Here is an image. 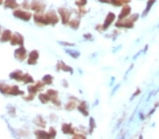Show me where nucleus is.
I'll return each mask as SVG.
<instances>
[{"label": "nucleus", "instance_id": "nucleus-1", "mask_svg": "<svg viewBox=\"0 0 159 139\" xmlns=\"http://www.w3.org/2000/svg\"><path fill=\"white\" fill-rule=\"evenodd\" d=\"M34 20L37 23L43 25L52 24L55 25L58 23V18L57 14L54 11H50L48 12L45 15H42L41 13H36L34 15Z\"/></svg>", "mask_w": 159, "mask_h": 139}, {"label": "nucleus", "instance_id": "nucleus-2", "mask_svg": "<svg viewBox=\"0 0 159 139\" xmlns=\"http://www.w3.org/2000/svg\"><path fill=\"white\" fill-rule=\"evenodd\" d=\"M0 92L13 96H19L24 94V91L19 89L17 86H9L4 84H0Z\"/></svg>", "mask_w": 159, "mask_h": 139}, {"label": "nucleus", "instance_id": "nucleus-3", "mask_svg": "<svg viewBox=\"0 0 159 139\" xmlns=\"http://www.w3.org/2000/svg\"><path fill=\"white\" fill-rule=\"evenodd\" d=\"M13 15L16 18H20L24 20H28L31 18V13L26 12V11H23L21 10H16L13 12Z\"/></svg>", "mask_w": 159, "mask_h": 139}, {"label": "nucleus", "instance_id": "nucleus-4", "mask_svg": "<svg viewBox=\"0 0 159 139\" xmlns=\"http://www.w3.org/2000/svg\"><path fill=\"white\" fill-rule=\"evenodd\" d=\"M58 11H59V13L61 15L62 23L67 24L69 22V18H70V12L65 8H60V9H58Z\"/></svg>", "mask_w": 159, "mask_h": 139}, {"label": "nucleus", "instance_id": "nucleus-5", "mask_svg": "<svg viewBox=\"0 0 159 139\" xmlns=\"http://www.w3.org/2000/svg\"><path fill=\"white\" fill-rule=\"evenodd\" d=\"M14 55L15 57L16 58V59H18L21 61H24V60L26 58L27 56L26 50L25 49L23 46H21V47L19 48V49H17L16 51H15Z\"/></svg>", "mask_w": 159, "mask_h": 139}, {"label": "nucleus", "instance_id": "nucleus-6", "mask_svg": "<svg viewBox=\"0 0 159 139\" xmlns=\"http://www.w3.org/2000/svg\"><path fill=\"white\" fill-rule=\"evenodd\" d=\"M30 7H31V9L33 11H36V12L40 13V12H42V11H43L45 6L43 3L40 2V1H38V0H34V1L32 2Z\"/></svg>", "mask_w": 159, "mask_h": 139}, {"label": "nucleus", "instance_id": "nucleus-7", "mask_svg": "<svg viewBox=\"0 0 159 139\" xmlns=\"http://www.w3.org/2000/svg\"><path fill=\"white\" fill-rule=\"evenodd\" d=\"M11 44L13 45H23L24 44V38L18 33H16L12 36L11 40Z\"/></svg>", "mask_w": 159, "mask_h": 139}, {"label": "nucleus", "instance_id": "nucleus-8", "mask_svg": "<svg viewBox=\"0 0 159 139\" xmlns=\"http://www.w3.org/2000/svg\"><path fill=\"white\" fill-rule=\"evenodd\" d=\"M39 54L37 51H33L29 54V57L28 60V63L29 65H35L36 64L37 61H38Z\"/></svg>", "mask_w": 159, "mask_h": 139}, {"label": "nucleus", "instance_id": "nucleus-9", "mask_svg": "<svg viewBox=\"0 0 159 139\" xmlns=\"http://www.w3.org/2000/svg\"><path fill=\"white\" fill-rule=\"evenodd\" d=\"M38 139H52V136L50 133L45 131H36L35 133Z\"/></svg>", "mask_w": 159, "mask_h": 139}, {"label": "nucleus", "instance_id": "nucleus-10", "mask_svg": "<svg viewBox=\"0 0 159 139\" xmlns=\"http://www.w3.org/2000/svg\"><path fill=\"white\" fill-rule=\"evenodd\" d=\"M44 85L42 84V83L41 82H38L36 85H34V86H30L28 87V91L30 92V94H33V95H34L38 91H39L40 89L43 87Z\"/></svg>", "mask_w": 159, "mask_h": 139}, {"label": "nucleus", "instance_id": "nucleus-11", "mask_svg": "<svg viewBox=\"0 0 159 139\" xmlns=\"http://www.w3.org/2000/svg\"><path fill=\"white\" fill-rule=\"evenodd\" d=\"M12 34H11L10 30H5L1 34V38H0V41L2 42H5L11 40L12 38Z\"/></svg>", "mask_w": 159, "mask_h": 139}, {"label": "nucleus", "instance_id": "nucleus-12", "mask_svg": "<svg viewBox=\"0 0 159 139\" xmlns=\"http://www.w3.org/2000/svg\"><path fill=\"white\" fill-rule=\"evenodd\" d=\"M24 75L21 72V71L17 70L11 73L10 75V77L11 79H13V80H16L17 81H21L23 80Z\"/></svg>", "mask_w": 159, "mask_h": 139}, {"label": "nucleus", "instance_id": "nucleus-13", "mask_svg": "<svg viewBox=\"0 0 159 139\" xmlns=\"http://www.w3.org/2000/svg\"><path fill=\"white\" fill-rule=\"evenodd\" d=\"M4 6L9 9H16L19 7V4L16 2V0H5Z\"/></svg>", "mask_w": 159, "mask_h": 139}, {"label": "nucleus", "instance_id": "nucleus-14", "mask_svg": "<svg viewBox=\"0 0 159 139\" xmlns=\"http://www.w3.org/2000/svg\"><path fill=\"white\" fill-rule=\"evenodd\" d=\"M113 19H115V15H114L113 13H110L107 16V18H106V21H105V23H104L105 28H107V27L110 26V23H111L112 21H113Z\"/></svg>", "mask_w": 159, "mask_h": 139}, {"label": "nucleus", "instance_id": "nucleus-15", "mask_svg": "<svg viewBox=\"0 0 159 139\" xmlns=\"http://www.w3.org/2000/svg\"><path fill=\"white\" fill-rule=\"evenodd\" d=\"M57 68L62 70L66 71V72H72V68H71V67H70L68 66V65H66L65 63H63V62H60L59 64H58Z\"/></svg>", "mask_w": 159, "mask_h": 139}, {"label": "nucleus", "instance_id": "nucleus-16", "mask_svg": "<svg viewBox=\"0 0 159 139\" xmlns=\"http://www.w3.org/2000/svg\"><path fill=\"white\" fill-rule=\"evenodd\" d=\"M62 131L65 134H73L74 133V130L70 124H65L62 125Z\"/></svg>", "mask_w": 159, "mask_h": 139}, {"label": "nucleus", "instance_id": "nucleus-17", "mask_svg": "<svg viewBox=\"0 0 159 139\" xmlns=\"http://www.w3.org/2000/svg\"><path fill=\"white\" fill-rule=\"evenodd\" d=\"M39 99L42 103H47L50 99V96L48 94H41L39 96Z\"/></svg>", "mask_w": 159, "mask_h": 139}, {"label": "nucleus", "instance_id": "nucleus-18", "mask_svg": "<svg viewBox=\"0 0 159 139\" xmlns=\"http://www.w3.org/2000/svg\"><path fill=\"white\" fill-rule=\"evenodd\" d=\"M22 81L23 82H24L25 83H32V82H33V77L30 76V75L26 74L24 75Z\"/></svg>", "mask_w": 159, "mask_h": 139}, {"label": "nucleus", "instance_id": "nucleus-19", "mask_svg": "<svg viewBox=\"0 0 159 139\" xmlns=\"http://www.w3.org/2000/svg\"><path fill=\"white\" fill-rule=\"evenodd\" d=\"M42 82L46 84H50L52 82V77L50 75H45L43 78H42Z\"/></svg>", "mask_w": 159, "mask_h": 139}, {"label": "nucleus", "instance_id": "nucleus-20", "mask_svg": "<svg viewBox=\"0 0 159 139\" xmlns=\"http://www.w3.org/2000/svg\"><path fill=\"white\" fill-rule=\"evenodd\" d=\"M129 11H130V9H129V7H124V9H123V11H122L121 12V14L120 15H119V18H122L123 17L125 16V15H127L128 14V13L129 12Z\"/></svg>", "mask_w": 159, "mask_h": 139}, {"label": "nucleus", "instance_id": "nucleus-21", "mask_svg": "<svg viewBox=\"0 0 159 139\" xmlns=\"http://www.w3.org/2000/svg\"><path fill=\"white\" fill-rule=\"evenodd\" d=\"M127 1H129V0H112V4H113L120 6L124 2L126 3Z\"/></svg>", "mask_w": 159, "mask_h": 139}, {"label": "nucleus", "instance_id": "nucleus-22", "mask_svg": "<svg viewBox=\"0 0 159 139\" xmlns=\"http://www.w3.org/2000/svg\"><path fill=\"white\" fill-rule=\"evenodd\" d=\"M79 21L78 20H71L70 23H69V24H70V26L71 27V28H74V29H76V28H78V26H79Z\"/></svg>", "mask_w": 159, "mask_h": 139}, {"label": "nucleus", "instance_id": "nucleus-23", "mask_svg": "<svg viewBox=\"0 0 159 139\" xmlns=\"http://www.w3.org/2000/svg\"><path fill=\"white\" fill-rule=\"evenodd\" d=\"M86 0H78V1H77L76 4L79 6H82V5H84L86 3Z\"/></svg>", "mask_w": 159, "mask_h": 139}, {"label": "nucleus", "instance_id": "nucleus-24", "mask_svg": "<svg viewBox=\"0 0 159 139\" xmlns=\"http://www.w3.org/2000/svg\"><path fill=\"white\" fill-rule=\"evenodd\" d=\"M99 1H101V2H105V3L109 2V0H99Z\"/></svg>", "mask_w": 159, "mask_h": 139}, {"label": "nucleus", "instance_id": "nucleus-25", "mask_svg": "<svg viewBox=\"0 0 159 139\" xmlns=\"http://www.w3.org/2000/svg\"><path fill=\"white\" fill-rule=\"evenodd\" d=\"M3 3V0H0V5Z\"/></svg>", "mask_w": 159, "mask_h": 139}, {"label": "nucleus", "instance_id": "nucleus-26", "mask_svg": "<svg viewBox=\"0 0 159 139\" xmlns=\"http://www.w3.org/2000/svg\"><path fill=\"white\" fill-rule=\"evenodd\" d=\"M74 139H77V138H74Z\"/></svg>", "mask_w": 159, "mask_h": 139}, {"label": "nucleus", "instance_id": "nucleus-27", "mask_svg": "<svg viewBox=\"0 0 159 139\" xmlns=\"http://www.w3.org/2000/svg\"><path fill=\"white\" fill-rule=\"evenodd\" d=\"M0 29H1V28H0Z\"/></svg>", "mask_w": 159, "mask_h": 139}]
</instances>
